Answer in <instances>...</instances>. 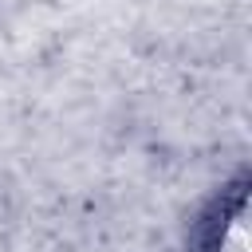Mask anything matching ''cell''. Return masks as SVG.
Masks as SVG:
<instances>
[{
  "label": "cell",
  "instance_id": "cell-1",
  "mask_svg": "<svg viewBox=\"0 0 252 252\" xmlns=\"http://www.w3.org/2000/svg\"><path fill=\"white\" fill-rule=\"evenodd\" d=\"M244 248H248V240H244V209L236 205V213L224 217V224H217L209 252H244Z\"/></svg>",
  "mask_w": 252,
  "mask_h": 252
}]
</instances>
